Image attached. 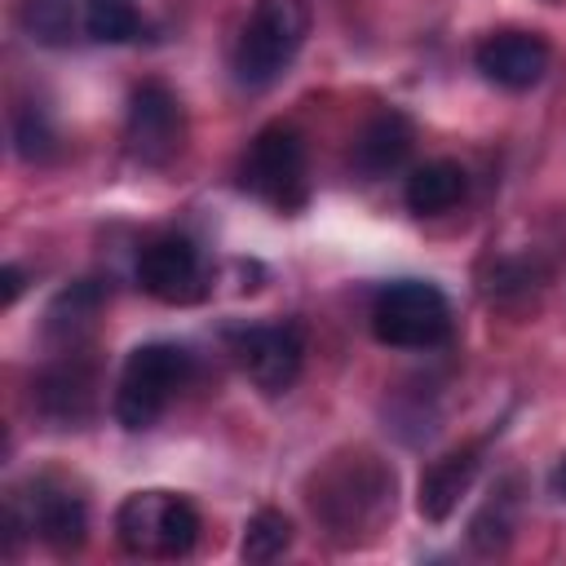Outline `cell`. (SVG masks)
Segmentation results:
<instances>
[{"instance_id": "1", "label": "cell", "mask_w": 566, "mask_h": 566, "mask_svg": "<svg viewBox=\"0 0 566 566\" xmlns=\"http://www.w3.org/2000/svg\"><path fill=\"white\" fill-rule=\"evenodd\" d=\"M310 509L332 535L354 539L358 531H371L394 513V469L371 451L336 455L314 473Z\"/></svg>"}, {"instance_id": "2", "label": "cell", "mask_w": 566, "mask_h": 566, "mask_svg": "<svg viewBox=\"0 0 566 566\" xmlns=\"http://www.w3.org/2000/svg\"><path fill=\"white\" fill-rule=\"evenodd\" d=\"M305 35H310V4L305 0H256L252 18L239 31L234 57H230L234 80L248 88L274 84L292 66V57L301 53Z\"/></svg>"}, {"instance_id": "3", "label": "cell", "mask_w": 566, "mask_h": 566, "mask_svg": "<svg viewBox=\"0 0 566 566\" xmlns=\"http://www.w3.org/2000/svg\"><path fill=\"white\" fill-rule=\"evenodd\" d=\"M190 380V354L172 340H150V345H137L119 371V385H115V420L133 433L150 429L172 394Z\"/></svg>"}, {"instance_id": "4", "label": "cell", "mask_w": 566, "mask_h": 566, "mask_svg": "<svg viewBox=\"0 0 566 566\" xmlns=\"http://www.w3.org/2000/svg\"><path fill=\"white\" fill-rule=\"evenodd\" d=\"M199 531V509L172 491H133L115 513V535L133 557H186Z\"/></svg>"}, {"instance_id": "5", "label": "cell", "mask_w": 566, "mask_h": 566, "mask_svg": "<svg viewBox=\"0 0 566 566\" xmlns=\"http://www.w3.org/2000/svg\"><path fill=\"white\" fill-rule=\"evenodd\" d=\"M371 332L394 349H433L451 336V301L424 279H398L376 292Z\"/></svg>"}, {"instance_id": "6", "label": "cell", "mask_w": 566, "mask_h": 566, "mask_svg": "<svg viewBox=\"0 0 566 566\" xmlns=\"http://www.w3.org/2000/svg\"><path fill=\"white\" fill-rule=\"evenodd\" d=\"M243 190L265 199L270 208H301L310 199V164H305V137L292 124H265L239 168Z\"/></svg>"}, {"instance_id": "7", "label": "cell", "mask_w": 566, "mask_h": 566, "mask_svg": "<svg viewBox=\"0 0 566 566\" xmlns=\"http://www.w3.org/2000/svg\"><path fill=\"white\" fill-rule=\"evenodd\" d=\"M186 142V111L177 93L159 80H146L128 97V119H124V150L142 168H164L177 159Z\"/></svg>"}, {"instance_id": "8", "label": "cell", "mask_w": 566, "mask_h": 566, "mask_svg": "<svg viewBox=\"0 0 566 566\" xmlns=\"http://www.w3.org/2000/svg\"><path fill=\"white\" fill-rule=\"evenodd\" d=\"M226 340H230V354L239 358L243 376H248L261 394L279 398V394H287V389L296 385L301 363H305V336H301L296 323L234 327Z\"/></svg>"}, {"instance_id": "9", "label": "cell", "mask_w": 566, "mask_h": 566, "mask_svg": "<svg viewBox=\"0 0 566 566\" xmlns=\"http://www.w3.org/2000/svg\"><path fill=\"white\" fill-rule=\"evenodd\" d=\"M137 283L146 296H155L164 305H195L208 292V270H203L199 248L186 234H164L142 248Z\"/></svg>"}, {"instance_id": "10", "label": "cell", "mask_w": 566, "mask_h": 566, "mask_svg": "<svg viewBox=\"0 0 566 566\" xmlns=\"http://www.w3.org/2000/svg\"><path fill=\"white\" fill-rule=\"evenodd\" d=\"M31 402L53 429L88 424L93 411H97V367L80 354H66V358L49 363L31 385Z\"/></svg>"}, {"instance_id": "11", "label": "cell", "mask_w": 566, "mask_h": 566, "mask_svg": "<svg viewBox=\"0 0 566 566\" xmlns=\"http://www.w3.org/2000/svg\"><path fill=\"white\" fill-rule=\"evenodd\" d=\"M548 44L535 35V31H491L478 49H473V66L509 88V93H522V88H535L548 71Z\"/></svg>"}, {"instance_id": "12", "label": "cell", "mask_w": 566, "mask_h": 566, "mask_svg": "<svg viewBox=\"0 0 566 566\" xmlns=\"http://www.w3.org/2000/svg\"><path fill=\"white\" fill-rule=\"evenodd\" d=\"M482 469V447H455L447 455H438L424 473H420V491H416V509L424 522H447L455 513V504L469 495L473 478Z\"/></svg>"}, {"instance_id": "13", "label": "cell", "mask_w": 566, "mask_h": 566, "mask_svg": "<svg viewBox=\"0 0 566 566\" xmlns=\"http://www.w3.org/2000/svg\"><path fill=\"white\" fill-rule=\"evenodd\" d=\"M411 142H416V128L402 111H380L376 119L363 124V133L354 137V150H349V164L376 181V177H389L407 155H411Z\"/></svg>"}, {"instance_id": "14", "label": "cell", "mask_w": 566, "mask_h": 566, "mask_svg": "<svg viewBox=\"0 0 566 566\" xmlns=\"http://www.w3.org/2000/svg\"><path fill=\"white\" fill-rule=\"evenodd\" d=\"M27 517H31V531L53 553H75L88 539V509L80 495L62 491V486H35Z\"/></svg>"}, {"instance_id": "15", "label": "cell", "mask_w": 566, "mask_h": 566, "mask_svg": "<svg viewBox=\"0 0 566 566\" xmlns=\"http://www.w3.org/2000/svg\"><path fill=\"white\" fill-rule=\"evenodd\" d=\"M402 199L416 217H438V212H451L460 199H464V168L455 159H429L420 164L407 186H402Z\"/></svg>"}, {"instance_id": "16", "label": "cell", "mask_w": 566, "mask_h": 566, "mask_svg": "<svg viewBox=\"0 0 566 566\" xmlns=\"http://www.w3.org/2000/svg\"><path fill=\"white\" fill-rule=\"evenodd\" d=\"M106 305V287L97 279H80L71 287H62L53 301H49V314H44V332L53 340H75Z\"/></svg>"}, {"instance_id": "17", "label": "cell", "mask_w": 566, "mask_h": 566, "mask_svg": "<svg viewBox=\"0 0 566 566\" xmlns=\"http://www.w3.org/2000/svg\"><path fill=\"white\" fill-rule=\"evenodd\" d=\"M513 531H517V495H513V482H504V486H495L491 500L473 513V522H469V544L491 557V553H504V548H509Z\"/></svg>"}, {"instance_id": "18", "label": "cell", "mask_w": 566, "mask_h": 566, "mask_svg": "<svg viewBox=\"0 0 566 566\" xmlns=\"http://www.w3.org/2000/svg\"><path fill=\"white\" fill-rule=\"evenodd\" d=\"M287 548H292V522H287V513H279V509H256V513L248 517V526H243L239 557H243L248 566H265V562L283 557Z\"/></svg>"}, {"instance_id": "19", "label": "cell", "mask_w": 566, "mask_h": 566, "mask_svg": "<svg viewBox=\"0 0 566 566\" xmlns=\"http://www.w3.org/2000/svg\"><path fill=\"white\" fill-rule=\"evenodd\" d=\"M18 27L35 44H66L75 35V9L71 0H18Z\"/></svg>"}, {"instance_id": "20", "label": "cell", "mask_w": 566, "mask_h": 566, "mask_svg": "<svg viewBox=\"0 0 566 566\" xmlns=\"http://www.w3.org/2000/svg\"><path fill=\"white\" fill-rule=\"evenodd\" d=\"M84 31L97 44H128L142 35V18L128 0H88L84 9Z\"/></svg>"}, {"instance_id": "21", "label": "cell", "mask_w": 566, "mask_h": 566, "mask_svg": "<svg viewBox=\"0 0 566 566\" xmlns=\"http://www.w3.org/2000/svg\"><path fill=\"white\" fill-rule=\"evenodd\" d=\"M13 150H18V159H27V164H44V159L57 155V133H53V124L44 119V111L27 106V111L13 115Z\"/></svg>"}, {"instance_id": "22", "label": "cell", "mask_w": 566, "mask_h": 566, "mask_svg": "<svg viewBox=\"0 0 566 566\" xmlns=\"http://www.w3.org/2000/svg\"><path fill=\"white\" fill-rule=\"evenodd\" d=\"M0 283H4V292H0V305L9 310V305L22 296V287H27V274H22L18 265H4V270H0Z\"/></svg>"}, {"instance_id": "23", "label": "cell", "mask_w": 566, "mask_h": 566, "mask_svg": "<svg viewBox=\"0 0 566 566\" xmlns=\"http://www.w3.org/2000/svg\"><path fill=\"white\" fill-rule=\"evenodd\" d=\"M548 491H553L557 500H566V455H562V460L548 469Z\"/></svg>"}, {"instance_id": "24", "label": "cell", "mask_w": 566, "mask_h": 566, "mask_svg": "<svg viewBox=\"0 0 566 566\" xmlns=\"http://www.w3.org/2000/svg\"><path fill=\"white\" fill-rule=\"evenodd\" d=\"M548 4H557V0H548Z\"/></svg>"}]
</instances>
